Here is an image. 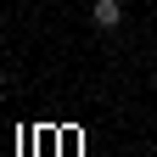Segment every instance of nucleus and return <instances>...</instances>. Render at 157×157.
Instances as JSON below:
<instances>
[{
  "label": "nucleus",
  "instance_id": "f257e3e1",
  "mask_svg": "<svg viewBox=\"0 0 157 157\" xmlns=\"http://www.w3.org/2000/svg\"><path fill=\"white\" fill-rule=\"evenodd\" d=\"M90 23L101 28V34H112L118 23H124V0H95V6H90Z\"/></svg>",
  "mask_w": 157,
  "mask_h": 157
}]
</instances>
